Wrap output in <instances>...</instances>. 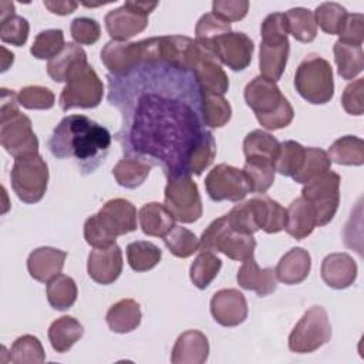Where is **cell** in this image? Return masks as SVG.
<instances>
[{"label":"cell","mask_w":364,"mask_h":364,"mask_svg":"<svg viewBox=\"0 0 364 364\" xmlns=\"http://www.w3.org/2000/svg\"><path fill=\"white\" fill-rule=\"evenodd\" d=\"M195 85L193 80L175 95L165 84H159V88L151 84L149 88L141 90L132 105L134 112L127 114L129 119L122 124L124 129L127 128L119 134L121 141L127 139L124 151L128 155L155 159L168 179L186 175L191 151L208 134L199 119L200 109L195 108V104H200V90L196 88L181 98Z\"/></svg>","instance_id":"1"},{"label":"cell","mask_w":364,"mask_h":364,"mask_svg":"<svg viewBox=\"0 0 364 364\" xmlns=\"http://www.w3.org/2000/svg\"><path fill=\"white\" fill-rule=\"evenodd\" d=\"M48 149L58 159L75 158L82 173L94 172L105 159L109 145V131L85 115H68L54 128Z\"/></svg>","instance_id":"2"},{"label":"cell","mask_w":364,"mask_h":364,"mask_svg":"<svg viewBox=\"0 0 364 364\" xmlns=\"http://www.w3.org/2000/svg\"><path fill=\"white\" fill-rule=\"evenodd\" d=\"M136 229V209L124 199H109L102 208L84 223V239L94 249L108 247L118 236Z\"/></svg>","instance_id":"3"},{"label":"cell","mask_w":364,"mask_h":364,"mask_svg":"<svg viewBox=\"0 0 364 364\" xmlns=\"http://www.w3.org/2000/svg\"><path fill=\"white\" fill-rule=\"evenodd\" d=\"M18 98L13 90L1 88L0 144L14 159L38 154V139L31 119L20 112Z\"/></svg>","instance_id":"4"},{"label":"cell","mask_w":364,"mask_h":364,"mask_svg":"<svg viewBox=\"0 0 364 364\" xmlns=\"http://www.w3.org/2000/svg\"><path fill=\"white\" fill-rule=\"evenodd\" d=\"M243 95L263 128L276 131L286 128L293 121V107L276 82L257 75L247 82Z\"/></svg>","instance_id":"5"},{"label":"cell","mask_w":364,"mask_h":364,"mask_svg":"<svg viewBox=\"0 0 364 364\" xmlns=\"http://www.w3.org/2000/svg\"><path fill=\"white\" fill-rule=\"evenodd\" d=\"M259 68L260 75L276 82L284 73L290 51L289 30L284 13H272L266 16L260 27Z\"/></svg>","instance_id":"6"},{"label":"cell","mask_w":364,"mask_h":364,"mask_svg":"<svg viewBox=\"0 0 364 364\" xmlns=\"http://www.w3.org/2000/svg\"><path fill=\"white\" fill-rule=\"evenodd\" d=\"M256 240L253 235H246L232 229L228 216L215 219L199 239V252H222L232 260H246L253 257Z\"/></svg>","instance_id":"7"},{"label":"cell","mask_w":364,"mask_h":364,"mask_svg":"<svg viewBox=\"0 0 364 364\" xmlns=\"http://www.w3.org/2000/svg\"><path fill=\"white\" fill-rule=\"evenodd\" d=\"M294 87L301 98L314 105L327 104L334 95L333 68L317 54L304 58L294 74Z\"/></svg>","instance_id":"8"},{"label":"cell","mask_w":364,"mask_h":364,"mask_svg":"<svg viewBox=\"0 0 364 364\" xmlns=\"http://www.w3.org/2000/svg\"><path fill=\"white\" fill-rule=\"evenodd\" d=\"M65 82L58 100L63 111L71 108H95L102 101L104 84L87 61L77 64L68 73Z\"/></svg>","instance_id":"9"},{"label":"cell","mask_w":364,"mask_h":364,"mask_svg":"<svg viewBox=\"0 0 364 364\" xmlns=\"http://www.w3.org/2000/svg\"><path fill=\"white\" fill-rule=\"evenodd\" d=\"M10 181L20 200L24 203H37L47 191L48 166L38 154L16 158L10 172Z\"/></svg>","instance_id":"10"},{"label":"cell","mask_w":364,"mask_h":364,"mask_svg":"<svg viewBox=\"0 0 364 364\" xmlns=\"http://www.w3.org/2000/svg\"><path fill=\"white\" fill-rule=\"evenodd\" d=\"M331 338V326L324 307H310L289 336V348L293 353H313L328 343Z\"/></svg>","instance_id":"11"},{"label":"cell","mask_w":364,"mask_h":364,"mask_svg":"<svg viewBox=\"0 0 364 364\" xmlns=\"http://www.w3.org/2000/svg\"><path fill=\"white\" fill-rule=\"evenodd\" d=\"M164 196V205L175 220L193 223L202 216V199L198 185L193 182L191 175H181L168 179Z\"/></svg>","instance_id":"12"},{"label":"cell","mask_w":364,"mask_h":364,"mask_svg":"<svg viewBox=\"0 0 364 364\" xmlns=\"http://www.w3.org/2000/svg\"><path fill=\"white\" fill-rule=\"evenodd\" d=\"M158 1H125L121 7L107 13L104 21L114 41H127L142 33L148 26V14L154 11Z\"/></svg>","instance_id":"13"},{"label":"cell","mask_w":364,"mask_h":364,"mask_svg":"<svg viewBox=\"0 0 364 364\" xmlns=\"http://www.w3.org/2000/svg\"><path fill=\"white\" fill-rule=\"evenodd\" d=\"M341 178L333 171L314 178L301 189V196L311 203L317 226H324L333 220L340 205Z\"/></svg>","instance_id":"14"},{"label":"cell","mask_w":364,"mask_h":364,"mask_svg":"<svg viewBox=\"0 0 364 364\" xmlns=\"http://www.w3.org/2000/svg\"><path fill=\"white\" fill-rule=\"evenodd\" d=\"M205 188L215 202H239L250 192L243 171L228 164H219L209 171L205 178Z\"/></svg>","instance_id":"15"},{"label":"cell","mask_w":364,"mask_h":364,"mask_svg":"<svg viewBox=\"0 0 364 364\" xmlns=\"http://www.w3.org/2000/svg\"><path fill=\"white\" fill-rule=\"evenodd\" d=\"M208 50L215 54L219 63L233 71H242L247 68L252 61L255 44L245 33L229 31L218 37Z\"/></svg>","instance_id":"16"},{"label":"cell","mask_w":364,"mask_h":364,"mask_svg":"<svg viewBox=\"0 0 364 364\" xmlns=\"http://www.w3.org/2000/svg\"><path fill=\"white\" fill-rule=\"evenodd\" d=\"M270 200L272 198L259 195L232 208L226 215L232 229L246 235H253L257 230L264 229L269 220Z\"/></svg>","instance_id":"17"},{"label":"cell","mask_w":364,"mask_h":364,"mask_svg":"<svg viewBox=\"0 0 364 364\" xmlns=\"http://www.w3.org/2000/svg\"><path fill=\"white\" fill-rule=\"evenodd\" d=\"M199 46V44H198ZM200 92L223 95L229 90V78L213 53L199 46L191 68Z\"/></svg>","instance_id":"18"},{"label":"cell","mask_w":364,"mask_h":364,"mask_svg":"<svg viewBox=\"0 0 364 364\" xmlns=\"http://www.w3.org/2000/svg\"><path fill=\"white\" fill-rule=\"evenodd\" d=\"M101 61L112 75H125L144 63L142 43L111 40L101 50Z\"/></svg>","instance_id":"19"},{"label":"cell","mask_w":364,"mask_h":364,"mask_svg":"<svg viewBox=\"0 0 364 364\" xmlns=\"http://www.w3.org/2000/svg\"><path fill=\"white\" fill-rule=\"evenodd\" d=\"M210 313L223 327H236L247 318V301L237 289L218 290L210 299Z\"/></svg>","instance_id":"20"},{"label":"cell","mask_w":364,"mask_h":364,"mask_svg":"<svg viewBox=\"0 0 364 364\" xmlns=\"http://www.w3.org/2000/svg\"><path fill=\"white\" fill-rule=\"evenodd\" d=\"M122 266V250L117 243H114L108 247H100L90 252L87 272L95 283L107 286L119 277Z\"/></svg>","instance_id":"21"},{"label":"cell","mask_w":364,"mask_h":364,"mask_svg":"<svg viewBox=\"0 0 364 364\" xmlns=\"http://www.w3.org/2000/svg\"><path fill=\"white\" fill-rule=\"evenodd\" d=\"M323 282L336 290L350 287L357 279V264L347 253L327 255L320 267Z\"/></svg>","instance_id":"22"},{"label":"cell","mask_w":364,"mask_h":364,"mask_svg":"<svg viewBox=\"0 0 364 364\" xmlns=\"http://www.w3.org/2000/svg\"><path fill=\"white\" fill-rule=\"evenodd\" d=\"M65 257L67 253L64 250L51 246H41L28 255L27 270L34 280L47 283L61 273Z\"/></svg>","instance_id":"23"},{"label":"cell","mask_w":364,"mask_h":364,"mask_svg":"<svg viewBox=\"0 0 364 364\" xmlns=\"http://www.w3.org/2000/svg\"><path fill=\"white\" fill-rule=\"evenodd\" d=\"M209 357L208 337L199 330L183 331L175 341L171 361L173 364H202Z\"/></svg>","instance_id":"24"},{"label":"cell","mask_w":364,"mask_h":364,"mask_svg":"<svg viewBox=\"0 0 364 364\" xmlns=\"http://www.w3.org/2000/svg\"><path fill=\"white\" fill-rule=\"evenodd\" d=\"M237 284L242 289L252 290L260 297L272 294L277 289V279L274 269L264 267L260 269L255 257L243 260L236 276Z\"/></svg>","instance_id":"25"},{"label":"cell","mask_w":364,"mask_h":364,"mask_svg":"<svg viewBox=\"0 0 364 364\" xmlns=\"http://www.w3.org/2000/svg\"><path fill=\"white\" fill-rule=\"evenodd\" d=\"M311 269L310 253L303 247H291L282 256L274 267L276 279L284 284H299L304 282Z\"/></svg>","instance_id":"26"},{"label":"cell","mask_w":364,"mask_h":364,"mask_svg":"<svg viewBox=\"0 0 364 364\" xmlns=\"http://www.w3.org/2000/svg\"><path fill=\"white\" fill-rule=\"evenodd\" d=\"M286 232L296 240H301L311 235L314 228H317L316 213L310 202L303 196L294 199L286 209Z\"/></svg>","instance_id":"27"},{"label":"cell","mask_w":364,"mask_h":364,"mask_svg":"<svg viewBox=\"0 0 364 364\" xmlns=\"http://www.w3.org/2000/svg\"><path fill=\"white\" fill-rule=\"evenodd\" d=\"M141 306L134 299H122L107 311L105 321L111 331L125 334L134 331L141 324Z\"/></svg>","instance_id":"28"},{"label":"cell","mask_w":364,"mask_h":364,"mask_svg":"<svg viewBox=\"0 0 364 364\" xmlns=\"http://www.w3.org/2000/svg\"><path fill=\"white\" fill-rule=\"evenodd\" d=\"M152 165L141 158L134 155H127L117 162L112 168V175L117 183L127 189H135L141 186L151 172Z\"/></svg>","instance_id":"29"},{"label":"cell","mask_w":364,"mask_h":364,"mask_svg":"<svg viewBox=\"0 0 364 364\" xmlns=\"http://www.w3.org/2000/svg\"><path fill=\"white\" fill-rule=\"evenodd\" d=\"M138 218L142 232L148 236L164 237L175 226L173 216L159 202L145 203L139 209Z\"/></svg>","instance_id":"30"},{"label":"cell","mask_w":364,"mask_h":364,"mask_svg":"<svg viewBox=\"0 0 364 364\" xmlns=\"http://www.w3.org/2000/svg\"><path fill=\"white\" fill-rule=\"evenodd\" d=\"M84 334L82 324L71 317L63 316L48 327V340L57 353H67Z\"/></svg>","instance_id":"31"},{"label":"cell","mask_w":364,"mask_h":364,"mask_svg":"<svg viewBox=\"0 0 364 364\" xmlns=\"http://www.w3.org/2000/svg\"><path fill=\"white\" fill-rule=\"evenodd\" d=\"M338 75L343 80L355 78L364 68V53L361 46L336 41L333 47Z\"/></svg>","instance_id":"32"},{"label":"cell","mask_w":364,"mask_h":364,"mask_svg":"<svg viewBox=\"0 0 364 364\" xmlns=\"http://www.w3.org/2000/svg\"><path fill=\"white\" fill-rule=\"evenodd\" d=\"M280 149V142L269 132L255 129L243 141V154L246 159H266L274 164Z\"/></svg>","instance_id":"33"},{"label":"cell","mask_w":364,"mask_h":364,"mask_svg":"<svg viewBox=\"0 0 364 364\" xmlns=\"http://www.w3.org/2000/svg\"><path fill=\"white\" fill-rule=\"evenodd\" d=\"M331 162L348 166H361L364 164V141L354 135H346L336 139L327 152Z\"/></svg>","instance_id":"34"},{"label":"cell","mask_w":364,"mask_h":364,"mask_svg":"<svg viewBox=\"0 0 364 364\" xmlns=\"http://www.w3.org/2000/svg\"><path fill=\"white\" fill-rule=\"evenodd\" d=\"M82 61H87L85 51L74 43H67L55 57L48 60L47 74L53 81L64 82L68 73Z\"/></svg>","instance_id":"35"},{"label":"cell","mask_w":364,"mask_h":364,"mask_svg":"<svg viewBox=\"0 0 364 364\" xmlns=\"http://www.w3.org/2000/svg\"><path fill=\"white\" fill-rule=\"evenodd\" d=\"M200 115L203 124L209 128H220L229 122L232 117V107L223 95L202 92Z\"/></svg>","instance_id":"36"},{"label":"cell","mask_w":364,"mask_h":364,"mask_svg":"<svg viewBox=\"0 0 364 364\" xmlns=\"http://www.w3.org/2000/svg\"><path fill=\"white\" fill-rule=\"evenodd\" d=\"M48 304L55 310H67L77 300V284L73 277L67 274H57L50 282H47L46 287Z\"/></svg>","instance_id":"37"},{"label":"cell","mask_w":364,"mask_h":364,"mask_svg":"<svg viewBox=\"0 0 364 364\" xmlns=\"http://www.w3.org/2000/svg\"><path fill=\"white\" fill-rule=\"evenodd\" d=\"M289 34L300 43H311L317 36V24L311 10L293 7L284 13Z\"/></svg>","instance_id":"38"},{"label":"cell","mask_w":364,"mask_h":364,"mask_svg":"<svg viewBox=\"0 0 364 364\" xmlns=\"http://www.w3.org/2000/svg\"><path fill=\"white\" fill-rule=\"evenodd\" d=\"M243 173L247 181L249 191L253 193H264L274 182V164L266 159H246Z\"/></svg>","instance_id":"39"},{"label":"cell","mask_w":364,"mask_h":364,"mask_svg":"<svg viewBox=\"0 0 364 364\" xmlns=\"http://www.w3.org/2000/svg\"><path fill=\"white\" fill-rule=\"evenodd\" d=\"M162 259L161 249L146 240H135L127 246V260L132 270L148 272Z\"/></svg>","instance_id":"40"},{"label":"cell","mask_w":364,"mask_h":364,"mask_svg":"<svg viewBox=\"0 0 364 364\" xmlns=\"http://www.w3.org/2000/svg\"><path fill=\"white\" fill-rule=\"evenodd\" d=\"M222 267V260L212 252H200L192 262L189 269L191 282L200 290L206 289L218 276Z\"/></svg>","instance_id":"41"},{"label":"cell","mask_w":364,"mask_h":364,"mask_svg":"<svg viewBox=\"0 0 364 364\" xmlns=\"http://www.w3.org/2000/svg\"><path fill=\"white\" fill-rule=\"evenodd\" d=\"M330 166H331V161L326 151H323L321 148H316V146L306 148L303 165H301L300 171L293 176V179L297 183L306 185L307 182L313 181L314 178L330 171Z\"/></svg>","instance_id":"42"},{"label":"cell","mask_w":364,"mask_h":364,"mask_svg":"<svg viewBox=\"0 0 364 364\" xmlns=\"http://www.w3.org/2000/svg\"><path fill=\"white\" fill-rule=\"evenodd\" d=\"M10 361L14 364H41L46 361V353L40 340L31 334L16 338L10 348Z\"/></svg>","instance_id":"43"},{"label":"cell","mask_w":364,"mask_h":364,"mask_svg":"<svg viewBox=\"0 0 364 364\" xmlns=\"http://www.w3.org/2000/svg\"><path fill=\"white\" fill-rule=\"evenodd\" d=\"M306 148L296 141H284L280 144L279 155L274 161V171L283 176H294L304 161Z\"/></svg>","instance_id":"44"},{"label":"cell","mask_w":364,"mask_h":364,"mask_svg":"<svg viewBox=\"0 0 364 364\" xmlns=\"http://www.w3.org/2000/svg\"><path fill=\"white\" fill-rule=\"evenodd\" d=\"M314 14L316 24L327 34H340L346 20H347V10L334 1H326L317 6Z\"/></svg>","instance_id":"45"},{"label":"cell","mask_w":364,"mask_h":364,"mask_svg":"<svg viewBox=\"0 0 364 364\" xmlns=\"http://www.w3.org/2000/svg\"><path fill=\"white\" fill-rule=\"evenodd\" d=\"M165 246L176 257H189L199 249V239L193 232L183 226H173L164 236Z\"/></svg>","instance_id":"46"},{"label":"cell","mask_w":364,"mask_h":364,"mask_svg":"<svg viewBox=\"0 0 364 364\" xmlns=\"http://www.w3.org/2000/svg\"><path fill=\"white\" fill-rule=\"evenodd\" d=\"M216 156V142L213 134H208L202 141L191 151L186 161V175H200L215 159Z\"/></svg>","instance_id":"47"},{"label":"cell","mask_w":364,"mask_h":364,"mask_svg":"<svg viewBox=\"0 0 364 364\" xmlns=\"http://www.w3.org/2000/svg\"><path fill=\"white\" fill-rule=\"evenodd\" d=\"M64 33L60 28L43 30L34 38L30 48L33 57L38 60H51L64 48Z\"/></svg>","instance_id":"48"},{"label":"cell","mask_w":364,"mask_h":364,"mask_svg":"<svg viewBox=\"0 0 364 364\" xmlns=\"http://www.w3.org/2000/svg\"><path fill=\"white\" fill-rule=\"evenodd\" d=\"M232 31L230 23L218 18L212 13L203 14L195 27V41L203 48H209L210 44L220 36Z\"/></svg>","instance_id":"49"},{"label":"cell","mask_w":364,"mask_h":364,"mask_svg":"<svg viewBox=\"0 0 364 364\" xmlns=\"http://www.w3.org/2000/svg\"><path fill=\"white\" fill-rule=\"evenodd\" d=\"M20 105L27 109H50L54 107V92L41 85H27L17 92Z\"/></svg>","instance_id":"50"},{"label":"cell","mask_w":364,"mask_h":364,"mask_svg":"<svg viewBox=\"0 0 364 364\" xmlns=\"http://www.w3.org/2000/svg\"><path fill=\"white\" fill-rule=\"evenodd\" d=\"M30 33L28 21L21 16H10L9 18L0 21V38L3 43L21 47L26 44Z\"/></svg>","instance_id":"51"},{"label":"cell","mask_w":364,"mask_h":364,"mask_svg":"<svg viewBox=\"0 0 364 364\" xmlns=\"http://www.w3.org/2000/svg\"><path fill=\"white\" fill-rule=\"evenodd\" d=\"M71 37L75 43L91 46L100 40L101 27L97 20L90 17H77L71 21Z\"/></svg>","instance_id":"52"},{"label":"cell","mask_w":364,"mask_h":364,"mask_svg":"<svg viewBox=\"0 0 364 364\" xmlns=\"http://www.w3.org/2000/svg\"><path fill=\"white\" fill-rule=\"evenodd\" d=\"M247 0H215L212 3V14L226 23L242 20L247 14Z\"/></svg>","instance_id":"53"},{"label":"cell","mask_w":364,"mask_h":364,"mask_svg":"<svg viewBox=\"0 0 364 364\" xmlns=\"http://www.w3.org/2000/svg\"><path fill=\"white\" fill-rule=\"evenodd\" d=\"M363 92H364V78H358L350 82L344 88L341 95V105L347 114L361 115L364 112Z\"/></svg>","instance_id":"54"},{"label":"cell","mask_w":364,"mask_h":364,"mask_svg":"<svg viewBox=\"0 0 364 364\" xmlns=\"http://www.w3.org/2000/svg\"><path fill=\"white\" fill-rule=\"evenodd\" d=\"M338 36H340L338 41L341 43L361 46L363 37H364V16L361 13L348 14L346 24Z\"/></svg>","instance_id":"55"},{"label":"cell","mask_w":364,"mask_h":364,"mask_svg":"<svg viewBox=\"0 0 364 364\" xmlns=\"http://www.w3.org/2000/svg\"><path fill=\"white\" fill-rule=\"evenodd\" d=\"M43 4L53 14H58V16L71 14L78 7L77 1H47V0H44Z\"/></svg>","instance_id":"56"},{"label":"cell","mask_w":364,"mask_h":364,"mask_svg":"<svg viewBox=\"0 0 364 364\" xmlns=\"http://www.w3.org/2000/svg\"><path fill=\"white\" fill-rule=\"evenodd\" d=\"M1 53H3V58H1V73H4V71L9 68V65L13 64V61H14V54L10 53V51H7L4 47H1Z\"/></svg>","instance_id":"57"}]
</instances>
